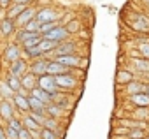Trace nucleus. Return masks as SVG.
Here are the masks:
<instances>
[{
    "label": "nucleus",
    "instance_id": "obj_1",
    "mask_svg": "<svg viewBox=\"0 0 149 139\" xmlns=\"http://www.w3.org/2000/svg\"><path fill=\"white\" fill-rule=\"evenodd\" d=\"M126 25L133 30L135 35H149V14H146L144 11L133 13L126 20Z\"/></svg>",
    "mask_w": 149,
    "mask_h": 139
},
{
    "label": "nucleus",
    "instance_id": "obj_2",
    "mask_svg": "<svg viewBox=\"0 0 149 139\" xmlns=\"http://www.w3.org/2000/svg\"><path fill=\"white\" fill-rule=\"evenodd\" d=\"M19 58H23V48L18 42H14V41L6 42L4 48H2V51H0V60H2V63L6 67H9L11 63H14Z\"/></svg>",
    "mask_w": 149,
    "mask_h": 139
},
{
    "label": "nucleus",
    "instance_id": "obj_3",
    "mask_svg": "<svg viewBox=\"0 0 149 139\" xmlns=\"http://www.w3.org/2000/svg\"><path fill=\"white\" fill-rule=\"evenodd\" d=\"M83 79L79 76L74 74V71L70 74H61V76H56V85H58V90L61 93H74L79 86H81Z\"/></svg>",
    "mask_w": 149,
    "mask_h": 139
},
{
    "label": "nucleus",
    "instance_id": "obj_4",
    "mask_svg": "<svg viewBox=\"0 0 149 139\" xmlns=\"http://www.w3.org/2000/svg\"><path fill=\"white\" fill-rule=\"evenodd\" d=\"M79 49H81V42L70 37L68 41H65V42L58 44V48H56L53 53L46 55V56H47L49 60H54V58L63 56V55H84V53H79Z\"/></svg>",
    "mask_w": 149,
    "mask_h": 139
},
{
    "label": "nucleus",
    "instance_id": "obj_5",
    "mask_svg": "<svg viewBox=\"0 0 149 139\" xmlns=\"http://www.w3.org/2000/svg\"><path fill=\"white\" fill-rule=\"evenodd\" d=\"M65 13H61L60 9H56L54 6H39L37 11V20L40 23H53V21H61Z\"/></svg>",
    "mask_w": 149,
    "mask_h": 139
},
{
    "label": "nucleus",
    "instance_id": "obj_6",
    "mask_svg": "<svg viewBox=\"0 0 149 139\" xmlns=\"http://www.w3.org/2000/svg\"><path fill=\"white\" fill-rule=\"evenodd\" d=\"M146 92H147V81L146 79H133L132 83L121 86V93L125 97L137 95V93H146Z\"/></svg>",
    "mask_w": 149,
    "mask_h": 139
},
{
    "label": "nucleus",
    "instance_id": "obj_7",
    "mask_svg": "<svg viewBox=\"0 0 149 139\" xmlns=\"http://www.w3.org/2000/svg\"><path fill=\"white\" fill-rule=\"evenodd\" d=\"M7 72L21 79L26 72H30V62H28L26 58H19V60H16L14 63H11V65L7 67Z\"/></svg>",
    "mask_w": 149,
    "mask_h": 139
},
{
    "label": "nucleus",
    "instance_id": "obj_8",
    "mask_svg": "<svg viewBox=\"0 0 149 139\" xmlns=\"http://www.w3.org/2000/svg\"><path fill=\"white\" fill-rule=\"evenodd\" d=\"M18 30H19V28L16 27V21H14V20H9V18H6V16L0 20V37H2V39H11V37H14Z\"/></svg>",
    "mask_w": 149,
    "mask_h": 139
},
{
    "label": "nucleus",
    "instance_id": "obj_9",
    "mask_svg": "<svg viewBox=\"0 0 149 139\" xmlns=\"http://www.w3.org/2000/svg\"><path fill=\"white\" fill-rule=\"evenodd\" d=\"M49 58L47 56H42V58H37L33 62H30V72L35 74L37 78H42L47 74V65H49Z\"/></svg>",
    "mask_w": 149,
    "mask_h": 139
},
{
    "label": "nucleus",
    "instance_id": "obj_10",
    "mask_svg": "<svg viewBox=\"0 0 149 139\" xmlns=\"http://www.w3.org/2000/svg\"><path fill=\"white\" fill-rule=\"evenodd\" d=\"M14 116H18V111H16L13 100H0V120L4 123H7Z\"/></svg>",
    "mask_w": 149,
    "mask_h": 139
},
{
    "label": "nucleus",
    "instance_id": "obj_11",
    "mask_svg": "<svg viewBox=\"0 0 149 139\" xmlns=\"http://www.w3.org/2000/svg\"><path fill=\"white\" fill-rule=\"evenodd\" d=\"M37 11H39V6H28V7L18 16L16 27H18V28H23L26 23H30L32 20H35V18H37Z\"/></svg>",
    "mask_w": 149,
    "mask_h": 139
},
{
    "label": "nucleus",
    "instance_id": "obj_12",
    "mask_svg": "<svg viewBox=\"0 0 149 139\" xmlns=\"http://www.w3.org/2000/svg\"><path fill=\"white\" fill-rule=\"evenodd\" d=\"M44 39H47V41H56V42H65V41H68L70 39V34L67 32V28L63 27V25H60V27H56L54 30H51L49 34H46V35H42Z\"/></svg>",
    "mask_w": 149,
    "mask_h": 139
},
{
    "label": "nucleus",
    "instance_id": "obj_13",
    "mask_svg": "<svg viewBox=\"0 0 149 139\" xmlns=\"http://www.w3.org/2000/svg\"><path fill=\"white\" fill-rule=\"evenodd\" d=\"M133 79H139V78H137L132 71H128L126 67L118 69V72H116V85H118V88H121V86H125V85L132 83Z\"/></svg>",
    "mask_w": 149,
    "mask_h": 139
},
{
    "label": "nucleus",
    "instance_id": "obj_14",
    "mask_svg": "<svg viewBox=\"0 0 149 139\" xmlns=\"http://www.w3.org/2000/svg\"><path fill=\"white\" fill-rule=\"evenodd\" d=\"M39 88H42L47 93H58L60 92L58 90V85H56V78L54 76H49V74L39 78Z\"/></svg>",
    "mask_w": 149,
    "mask_h": 139
},
{
    "label": "nucleus",
    "instance_id": "obj_15",
    "mask_svg": "<svg viewBox=\"0 0 149 139\" xmlns=\"http://www.w3.org/2000/svg\"><path fill=\"white\" fill-rule=\"evenodd\" d=\"M13 104H14V107H16V111H18L19 116L28 114V113L32 111V109H30V100H28V97H23V95H19V93H16V95L13 97Z\"/></svg>",
    "mask_w": 149,
    "mask_h": 139
},
{
    "label": "nucleus",
    "instance_id": "obj_16",
    "mask_svg": "<svg viewBox=\"0 0 149 139\" xmlns=\"http://www.w3.org/2000/svg\"><path fill=\"white\" fill-rule=\"evenodd\" d=\"M74 71V69H68V67H65V65H61L58 60H51L49 62V65H47V74L49 76H61V74H70Z\"/></svg>",
    "mask_w": 149,
    "mask_h": 139
},
{
    "label": "nucleus",
    "instance_id": "obj_17",
    "mask_svg": "<svg viewBox=\"0 0 149 139\" xmlns=\"http://www.w3.org/2000/svg\"><path fill=\"white\" fill-rule=\"evenodd\" d=\"M126 100L132 107H149V95L147 93L130 95V97H126Z\"/></svg>",
    "mask_w": 149,
    "mask_h": 139
},
{
    "label": "nucleus",
    "instance_id": "obj_18",
    "mask_svg": "<svg viewBox=\"0 0 149 139\" xmlns=\"http://www.w3.org/2000/svg\"><path fill=\"white\" fill-rule=\"evenodd\" d=\"M125 116H130L133 120H140V121L149 123V107H132L130 113H126Z\"/></svg>",
    "mask_w": 149,
    "mask_h": 139
},
{
    "label": "nucleus",
    "instance_id": "obj_19",
    "mask_svg": "<svg viewBox=\"0 0 149 139\" xmlns=\"http://www.w3.org/2000/svg\"><path fill=\"white\" fill-rule=\"evenodd\" d=\"M39 35H40L39 32H26L25 28H19L16 32V35H14V42H18L19 46H23L25 42H28V41H32V39H35Z\"/></svg>",
    "mask_w": 149,
    "mask_h": 139
},
{
    "label": "nucleus",
    "instance_id": "obj_20",
    "mask_svg": "<svg viewBox=\"0 0 149 139\" xmlns=\"http://www.w3.org/2000/svg\"><path fill=\"white\" fill-rule=\"evenodd\" d=\"M21 86H23L26 92H32L33 88L39 86V78H37L35 74H32V72H26V74L21 78Z\"/></svg>",
    "mask_w": 149,
    "mask_h": 139
},
{
    "label": "nucleus",
    "instance_id": "obj_21",
    "mask_svg": "<svg viewBox=\"0 0 149 139\" xmlns=\"http://www.w3.org/2000/svg\"><path fill=\"white\" fill-rule=\"evenodd\" d=\"M46 114H47V116H51V118L61 120V118H65V116L68 114V111H67V109H63V107H60L58 104H49V106L46 107Z\"/></svg>",
    "mask_w": 149,
    "mask_h": 139
},
{
    "label": "nucleus",
    "instance_id": "obj_22",
    "mask_svg": "<svg viewBox=\"0 0 149 139\" xmlns=\"http://www.w3.org/2000/svg\"><path fill=\"white\" fill-rule=\"evenodd\" d=\"M26 9V6H23V4H16V2H13L7 9H6V18H9V20H18V16L23 13Z\"/></svg>",
    "mask_w": 149,
    "mask_h": 139
},
{
    "label": "nucleus",
    "instance_id": "obj_23",
    "mask_svg": "<svg viewBox=\"0 0 149 139\" xmlns=\"http://www.w3.org/2000/svg\"><path fill=\"white\" fill-rule=\"evenodd\" d=\"M65 28H67V32H68L70 37H72V35H79V34L83 32L84 25H83V21H81L79 18H74L72 21H68V23L65 25Z\"/></svg>",
    "mask_w": 149,
    "mask_h": 139
},
{
    "label": "nucleus",
    "instance_id": "obj_24",
    "mask_svg": "<svg viewBox=\"0 0 149 139\" xmlns=\"http://www.w3.org/2000/svg\"><path fill=\"white\" fill-rule=\"evenodd\" d=\"M58 44H60V42H56V41H47V39H44V37H42V41L39 42V49H40V53L46 56V55L53 53V51L58 48Z\"/></svg>",
    "mask_w": 149,
    "mask_h": 139
},
{
    "label": "nucleus",
    "instance_id": "obj_25",
    "mask_svg": "<svg viewBox=\"0 0 149 139\" xmlns=\"http://www.w3.org/2000/svg\"><path fill=\"white\" fill-rule=\"evenodd\" d=\"M30 95H32V97H37V99H39V100H42L46 106L53 104V97H51V93L44 92V90H42V88H39V86H37V88H33V90L30 92Z\"/></svg>",
    "mask_w": 149,
    "mask_h": 139
},
{
    "label": "nucleus",
    "instance_id": "obj_26",
    "mask_svg": "<svg viewBox=\"0 0 149 139\" xmlns=\"http://www.w3.org/2000/svg\"><path fill=\"white\" fill-rule=\"evenodd\" d=\"M16 93L11 90V86L6 83V79L2 78L0 79V100H13V97H14Z\"/></svg>",
    "mask_w": 149,
    "mask_h": 139
},
{
    "label": "nucleus",
    "instance_id": "obj_27",
    "mask_svg": "<svg viewBox=\"0 0 149 139\" xmlns=\"http://www.w3.org/2000/svg\"><path fill=\"white\" fill-rule=\"evenodd\" d=\"M44 55L40 53L39 46H33V48H23V58H26L28 62H33L37 58H42Z\"/></svg>",
    "mask_w": 149,
    "mask_h": 139
},
{
    "label": "nucleus",
    "instance_id": "obj_28",
    "mask_svg": "<svg viewBox=\"0 0 149 139\" xmlns=\"http://www.w3.org/2000/svg\"><path fill=\"white\" fill-rule=\"evenodd\" d=\"M4 79H6V83L11 86V90L14 92V93H18L23 86H21V79L19 78H16V76H13V74H9V72H6L4 74Z\"/></svg>",
    "mask_w": 149,
    "mask_h": 139
},
{
    "label": "nucleus",
    "instance_id": "obj_29",
    "mask_svg": "<svg viewBox=\"0 0 149 139\" xmlns=\"http://www.w3.org/2000/svg\"><path fill=\"white\" fill-rule=\"evenodd\" d=\"M28 100H30V109H32L33 113H46V107H47V106H46L42 100H39L37 97H32V95L28 97ZM32 111H30V113H32Z\"/></svg>",
    "mask_w": 149,
    "mask_h": 139
},
{
    "label": "nucleus",
    "instance_id": "obj_30",
    "mask_svg": "<svg viewBox=\"0 0 149 139\" xmlns=\"http://www.w3.org/2000/svg\"><path fill=\"white\" fill-rule=\"evenodd\" d=\"M6 125H7V127H11V128H14V130H18V132L25 128V125H23V120H21V116H19V114H18V116H14L13 120H9Z\"/></svg>",
    "mask_w": 149,
    "mask_h": 139
},
{
    "label": "nucleus",
    "instance_id": "obj_31",
    "mask_svg": "<svg viewBox=\"0 0 149 139\" xmlns=\"http://www.w3.org/2000/svg\"><path fill=\"white\" fill-rule=\"evenodd\" d=\"M130 139H146L147 137V128H132L128 132Z\"/></svg>",
    "mask_w": 149,
    "mask_h": 139
},
{
    "label": "nucleus",
    "instance_id": "obj_32",
    "mask_svg": "<svg viewBox=\"0 0 149 139\" xmlns=\"http://www.w3.org/2000/svg\"><path fill=\"white\" fill-rule=\"evenodd\" d=\"M40 139H63L58 132H53V130H49V128H40V135H39Z\"/></svg>",
    "mask_w": 149,
    "mask_h": 139
},
{
    "label": "nucleus",
    "instance_id": "obj_33",
    "mask_svg": "<svg viewBox=\"0 0 149 139\" xmlns=\"http://www.w3.org/2000/svg\"><path fill=\"white\" fill-rule=\"evenodd\" d=\"M40 27H42V23L35 18V20H32L30 23H26L23 28H25L26 32H39V34H40Z\"/></svg>",
    "mask_w": 149,
    "mask_h": 139
},
{
    "label": "nucleus",
    "instance_id": "obj_34",
    "mask_svg": "<svg viewBox=\"0 0 149 139\" xmlns=\"http://www.w3.org/2000/svg\"><path fill=\"white\" fill-rule=\"evenodd\" d=\"M56 27H60V23H58V21H53V23H42V27H40V35L49 34V32H51V30H54Z\"/></svg>",
    "mask_w": 149,
    "mask_h": 139
},
{
    "label": "nucleus",
    "instance_id": "obj_35",
    "mask_svg": "<svg viewBox=\"0 0 149 139\" xmlns=\"http://www.w3.org/2000/svg\"><path fill=\"white\" fill-rule=\"evenodd\" d=\"M28 114H30L40 127H44V123H46V120H47V114H46V113H33V111H32V113H28Z\"/></svg>",
    "mask_w": 149,
    "mask_h": 139
},
{
    "label": "nucleus",
    "instance_id": "obj_36",
    "mask_svg": "<svg viewBox=\"0 0 149 139\" xmlns=\"http://www.w3.org/2000/svg\"><path fill=\"white\" fill-rule=\"evenodd\" d=\"M18 139H32V134H30V130H26V128L19 130V134H18Z\"/></svg>",
    "mask_w": 149,
    "mask_h": 139
},
{
    "label": "nucleus",
    "instance_id": "obj_37",
    "mask_svg": "<svg viewBox=\"0 0 149 139\" xmlns=\"http://www.w3.org/2000/svg\"><path fill=\"white\" fill-rule=\"evenodd\" d=\"M13 2H16V4H23V6H35V2L37 0H13Z\"/></svg>",
    "mask_w": 149,
    "mask_h": 139
},
{
    "label": "nucleus",
    "instance_id": "obj_38",
    "mask_svg": "<svg viewBox=\"0 0 149 139\" xmlns=\"http://www.w3.org/2000/svg\"><path fill=\"white\" fill-rule=\"evenodd\" d=\"M13 4V0H0V9H2V11H6L9 6Z\"/></svg>",
    "mask_w": 149,
    "mask_h": 139
},
{
    "label": "nucleus",
    "instance_id": "obj_39",
    "mask_svg": "<svg viewBox=\"0 0 149 139\" xmlns=\"http://www.w3.org/2000/svg\"><path fill=\"white\" fill-rule=\"evenodd\" d=\"M139 2H140V6H142L144 13H147V14H149V0H139Z\"/></svg>",
    "mask_w": 149,
    "mask_h": 139
},
{
    "label": "nucleus",
    "instance_id": "obj_40",
    "mask_svg": "<svg viewBox=\"0 0 149 139\" xmlns=\"http://www.w3.org/2000/svg\"><path fill=\"white\" fill-rule=\"evenodd\" d=\"M0 139H9L7 132H6V125H2V123H0Z\"/></svg>",
    "mask_w": 149,
    "mask_h": 139
},
{
    "label": "nucleus",
    "instance_id": "obj_41",
    "mask_svg": "<svg viewBox=\"0 0 149 139\" xmlns=\"http://www.w3.org/2000/svg\"><path fill=\"white\" fill-rule=\"evenodd\" d=\"M146 93H147V95H149V83H147V92H146Z\"/></svg>",
    "mask_w": 149,
    "mask_h": 139
},
{
    "label": "nucleus",
    "instance_id": "obj_42",
    "mask_svg": "<svg viewBox=\"0 0 149 139\" xmlns=\"http://www.w3.org/2000/svg\"><path fill=\"white\" fill-rule=\"evenodd\" d=\"M32 139H40V137H32Z\"/></svg>",
    "mask_w": 149,
    "mask_h": 139
},
{
    "label": "nucleus",
    "instance_id": "obj_43",
    "mask_svg": "<svg viewBox=\"0 0 149 139\" xmlns=\"http://www.w3.org/2000/svg\"><path fill=\"white\" fill-rule=\"evenodd\" d=\"M128 139H130V137H128Z\"/></svg>",
    "mask_w": 149,
    "mask_h": 139
}]
</instances>
